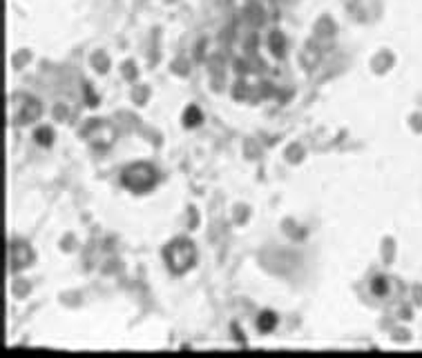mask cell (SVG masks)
Instances as JSON below:
<instances>
[{
  "instance_id": "cell-1",
  "label": "cell",
  "mask_w": 422,
  "mask_h": 358,
  "mask_svg": "<svg viewBox=\"0 0 422 358\" xmlns=\"http://www.w3.org/2000/svg\"><path fill=\"white\" fill-rule=\"evenodd\" d=\"M7 116L11 125H29L40 116V103L29 93H11L7 100Z\"/></svg>"
},
{
  "instance_id": "cell-2",
  "label": "cell",
  "mask_w": 422,
  "mask_h": 358,
  "mask_svg": "<svg viewBox=\"0 0 422 358\" xmlns=\"http://www.w3.org/2000/svg\"><path fill=\"white\" fill-rule=\"evenodd\" d=\"M165 260L174 274H184L197 260V247L188 238H177L165 247Z\"/></svg>"
},
{
  "instance_id": "cell-3",
  "label": "cell",
  "mask_w": 422,
  "mask_h": 358,
  "mask_svg": "<svg viewBox=\"0 0 422 358\" xmlns=\"http://www.w3.org/2000/svg\"><path fill=\"white\" fill-rule=\"evenodd\" d=\"M123 185L128 187L130 192L134 194H141V192H148L152 190L157 185V169L148 163H137V165H130L126 171H123Z\"/></svg>"
},
{
  "instance_id": "cell-4",
  "label": "cell",
  "mask_w": 422,
  "mask_h": 358,
  "mask_svg": "<svg viewBox=\"0 0 422 358\" xmlns=\"http://www.w3.org/2000/svg\"><path fill=\"white\" fill-rule=\"evenodd\" d=\"M83 134L92 140V145L99 149H108L114 143V136H116L114 127H110L105 120H89Z\"/></svg>"
},
{
  "instance_id": "cell-5",
  "label": "cell",
  "mask_w": 422,
  "mask_h": 358,
  "mask_svg": "<svg viewBox=\"0 0 422 358\" xmlns=\"http://www.w3.org/2000/svg\"><path fill=\"white\" fill-rule=\"evenodd\" d=\"M32 260H34V252L25 241H11L9 243V267H11V272H18L23 267H27Z\"/></svg>"
},
{
  "instance_id": "cell-6",
  "label": "cell",
  "mask_w": 422,
  "mask_h": 358,
  "mask_svg": "<svg viewBox=\"0 0 422 358\" xmlns=\"http://www.w3.org/2000/svg\"><path fill=\"white\" fill-rule=\"evenodd\" d=\"M275 325H277V314L275 311H262L260 314V318H257V330L262 332V334H268L270 330H275Z\"/></svg>"
},
{
  "instance_id": "cell-7",
  "label": "cell",
  "mask_w": 422,
  "mask_h": 358,
  "mask_svg": "<svg viewBox=\"0 0 422 358\" xmlns=\"http://www.w3.org/2000/svg\"><path fill=\"white\" fill-rule=\"evenodd\" d=\"M201 120H204V116H201V112H199V107L190 105V107L186 109V114H184L186 127H197V125H201Z\"/></svg>"
},
{
  "instance_id": "cell-8",
  "label": "cell",
  "mask_w": 422,
  "mask_h": 358,
  "mask_svg": "<svg viewBox=\"0 0 422 358\" xmlns=\"http://www.w3.org/2000/svg\"><path fill=\"white\" fill-rule=\"evenodd\" d=\"M371 291L375 296H387L389 294V278L387 276H375L371 280Z\"/></svg>"
},
{
  "instance_id": "cell-9",
  "label": "cell",
  "mask_w": 422,
  "mask_h": 358,
  "mask_svg": "<svg viewBox=\"0 0 422 358\" xmlns=\"http://www.w3.org/2000/svg\"><path fill=\"white\" fill-rule=\"evenodd\" d=\"M34 138H36V143H40V145H45V147L54 143V134H52L50 127H40V129L34 134Z\"/></svg>"
},
{
  "instance_id": "cell-10",
  "label": "cell",
  "mask_w": 422,
  "mask_h": 358,
  "mask_svg": "<svg viewBox=\"0 0 422 358\" xmlns=\"http://www.w3.org/2000/svg\"><path fill=\"white\" fill-rule=\"evenodd\" d=\"M268 45H270V50H273L277 56H282V52H284V36L279 34V31H275V34L270 36Z\"/></svg>"
}]
</instances>
